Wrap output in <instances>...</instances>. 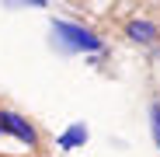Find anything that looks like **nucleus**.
Masks as SVG:
<instances>
[{"label": "nucleus", "mask_w": 160, "mask_h": 157, "mask_svg": "<svg viewBox=\"0 0 160 157\" xmlns=\"http://www.w3.org/2000/svg\"><path fill=\"white\" fill-rule=\"evenodd\" d=\"M56 143H59V150H73V147H84V143H87V126H84V122H73V126L66 129V133H63Z\"/></svg>", "instance_id": "obj_4"}, {"label": "nucleus", "mask_w": 160, "mask_h": 157, "mask_svg": "<svg viewBox=\"0 0 160 157\" xmlns=\"http://www.w3.org/2000/svg\"><path fill=\"white\" fill-rule=\"evenodd\" d=\"M52 39L63 52H101V39L73 21H52Z\"/></svg>", "instance_id": "obj_1"}, {"label": "nucleus", "mask_w": 160, "mask_h": 157, "mask_svg": "<svg viewBox=\"0 0 160 157\" xmlns=\"http://www.w3.org/2000/svg\"><path fill=\"white\" fill-rule=\"evenodd\" d=\"M0 133H11V136H18L21 143H28V147L38 143V133L28 126V119H21L18 112H0Z\"/></svg>", "instance_id": "obj_2"}, {"label": "nucleus", "mask_w": 160, "mask_h": 157, "mask_svg": "<svg viewBox=\"0 0 160 157\" xmlns=\"http://www.w3.org/2000/svg\"><path fill=\"white\" fill-rule=\"evenodd\" d=\"M153 133H157V143H160V105H153Z\"/></svg>", "instance_id": "obj_5"}, {"label": "nucleus", "mask_w": 160, "mask_h": 157, "mask_svg": "<svg viewBox=\"0 0 160 157\" xmlns=\"http://www.w3.org/2000/svg\"><path fill=\"white\" fill-rule=\"evenodd\" d=\"M125 32H129V39H132V42H143V45L157 42V35H160L153 21H129V28H125Z\"/></svg>", "instance_id": "obj_3"}, {"label": "nucleus", "mask_w": 160, "mask_h": 157, "mask_svg": "<svg viewBox=\"0 0 160 157\" xmlns=\"http://www.w3.org/2000/svg\"><path fill=\"white\" fill-rule=\"evenodd\" d=\"M7 4H32V7H45V0H7Z\"/></svg>", "instance_id": "obj_6"}]
</instances>
